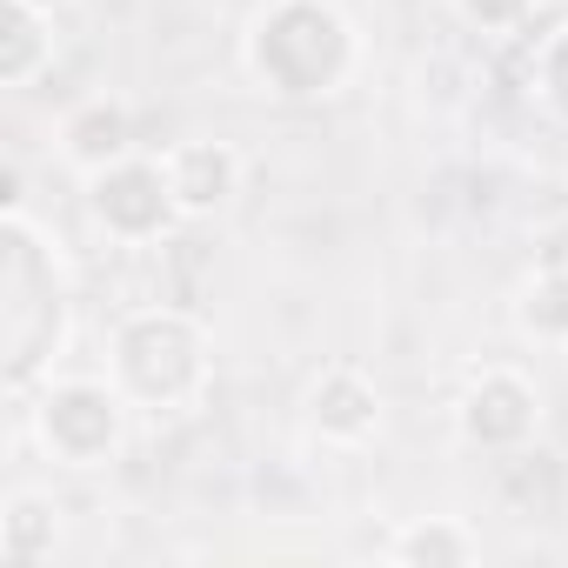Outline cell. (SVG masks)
Returning <instances> with one entry per match:
<instances>
[{"label": "cell", "mask_w": 568, "mask_h": 568, "mask_svg": "<svg viewBox=\"0 0 568 568\" xmlns=\"http://www.w3.org/2000/svg\"><path fill=\"white\" fill-rule=\"evenodd\" d=\"M74 342V281L61 241L14 201L0 207V382L8 402H28Z\"/></svg>", "instance_id": "1"}, {"label": "cell", "mask_w": 568, "mask_h": 568, "mask_svg": "<svg viewBox=\"0 0 568 568\" xmlns=\"http://www.w3.org/2000/svg\"><path fill=\"white\" fill-rule=\"evenodd\" d=\"M241 74L281 108L335 101L362 74V28L342 0H261L241 28Z\"/></svg>", "instance_id": "2"}, {"label": "cell", "mask_w": 568, "mask_h": 568, "mask_svg": "<svg viewBox=\"0 0 568 568\" xmlns=\"http://www.w3.org/2000/svg\"><path fill=\"white\" fill-rule=\"evenodd\" d=\"M108 382L128 395L134 415H194L214 388V348L207 322L194 308L154 302L114 322L108 335Z\"/></svg>", "instance_id": "3"}, {"label": "cell", "mask_w": 568, "mask_h": 568, "mask_svg": "<svg viewBox=\"0 0 568 568\" xmlns=\"http://www.w3.org/2000/svg\"><path fill=\"white\" fill-rule=\"evenodd\" d=\"M21 408V428L34 435V448L68 468V475H101L128 455V435H134V408L128 395L101 375H48Z\"/></svg>", "instance_id": "4"}, {"label": "cell", "mask_w": 568, "mask_h": 568, "mask_svg": "<svg viewBox=\"0 0 568 568\" xmlns=\"http://www.w3.org/2000/svg\"><path fill=\"white\" fill-rule=\"evenodd\" d=\"M88 187V214L94 227L114 241V247H161L168 234L187 227L181 201H174V181H168V154H128L114 168H101Z\"/></svg>", "instance_id": "5"}, {"label": "cell", "mask_w": 568, "mask_h": 568, "mask_svg": "<svg viewBox=\"0 0 568 568\" xmlns=\"http://www.w3.org/2000/svg\"><path fill=\"white\" fill-rule=\"evenodd\" d=\"M455 435L488 462H508V455L535 448L541 442V388H535V375L515 368V362H481L455 395Z\"/></svg>", "instance_id": "6"}, {"label": "cell", "mask_w": 568, "mask_h": 568, "mask_svg": "<svg viewBox=\"0 0 568 568\" xmlns=\"http://www.w3.org/2000/svg\"><path fill=\"white\" fill-rule=\"evenodd\" d=\"M302 415H308V428H315V442H322V448L355 455V448H368V442L382 435L388 402H382V382H375L362 362H328V368L308 382Z\"/></svg>", "instance_id": "7"}, {"label": "cell", "mask_w": 568, "mask_h": 568, "mask_svg": "<svg viewBox=\"0 0 568 568\" xmlns=\"http://www.w3.org/2000/svg\"><path fill=\"white\" fill-rule=\"evenodd\" d=\"M141 141H134V108L121 101V94H81L61 121H54V154H61V168H74L81 181H94L101 168H114V161H128Z\"/></svg>", "instance_id": "8"}, {"label": "cell", "mask_w": 568, "mask_h": 568, "mask_svg": "<svg viewBox=\"0 0 568 568\" xmlns=\"http://www.w3.org/2000/svg\"><path fill=\"white\" fill-rule=\"evenodd\" d=\"M168 181H174V201H181L187 221H221L241 201L247 161H241L234 141H174L168 148Z\"/></svg>", "instance_id": "9"}, {"label": "cell", "mask_w": 568, "mask_h": 568, "mask_svg": "<svg viewBox=\"0 0 568 568\" xmlns=\"http://www.w3.org/2000/svg\"><path fill=\"white\" fill-rule=\"evenodd\" d=\"M61 548V501L48 488H8L0 501V561L8 568H41Z\"/></svg>", "instance_id": "10"}, {"label": "cell", "mask_w": 568, "mask_h": 568, "mask_svg": "<svg viewBox=\"0 0 568 568\" xmlns=\"http://www.w3.org/2000/svg\"><path fill=\"white\" fill-rule=\"evenodd\" d=\"M54 68V14L28 8V0H0V88L28 94Z\"/></svg>", "instance_id": "11"}, {"label": "cell", "mask_w": 568, "mask_h": 568, "mask_svg": "<svg viewBox=\"0 0 568 568\" xmlns=\"http://www.w3.org/2000/svg\"><path fill=\"white\" fill-rule=\"evenodd\" d=\"M382 555L395 568H468V561H481V535L462 528L455 515H415L388 535Z\"/></svg>", "instance_id": "12"}, {"label": "cell", "mask_w": 568, "mask_h": 568, "mask_svg": "<svg viewBox=\"0 0 568 568\" xmlns=\"http://www.w3.org/2000/svg\"><path fill=\"white\" fill-rule=\"evenodd\" d=\"M201 227L207 221H187L181 234H168L154 247L161 254V302L194 308V315H207V302H214V247L201 241Z\"/></svg>", "instance_id": "13"}, {"label": "cell", "mask_w": 568, "mask_h": 568, "mask_svg": "<svg viewBox=\"0 0 568 568\" xmlns=\"http://www.w3.org/2000/svg\"><path fill=\"white\" fill-rule=\"evenodd\" d=\"M515 335L521 342H535V348H561L568 355V288L561 281H548V274H521V288H515Z\"/></svg>", "instance_id": "14"}, {"label": "cell", "mask_w": 568, "mask_h": 568, "mask_svg": "<svg viewBox=\"0 0 568 568\" xmlns=\"http://www.w3.org/2000/svg\"><path fill=\"white\" fill-rule=\"evenodd\" d=\"M528 94L541 101V114H548V121H561V128H568V21H561V28H548V34L528 48Z\"/></svg>", "instance_id": "15"}, {"label": "cell", "mask_w": 568, "mask_h": 568, "mask_svg": "<svg viewBox=\"0 0 568 568\" xmlns=\"http://www.w3.org/2000/svg\"><path fill=\"white\" fill-rule=\"evenodd\" d=\"M448 8H455V21H462L468 34H481V41H515V34L535 28V8H541V0H448Z\"/></svg>", "instance_id": "16"}, {"label": "cell", "mask_w": 568, "mask_h": 568, "mask_svg": "<svg viewBox=\"0 0 568 568\" xmlns=\"http://www.w3.org/2000/svg\"><path fill=\"white\" fill-rule=\"evenodd\" d=\"M535 274H548V281H561V288H568V207L535 234V261H528Z\"/></svg>", "instance_id": "17"}, {"label": "cell", "mask_w": 568, "mask_h": 568, "mask_svg": "<svg viewBox=\"0 0 568 568\" xmlns=\"http://www.w3.org/2000/svg\"><path fill=\"white\" fill-rule=\"evenodd\" d=\"M28 8H41V14H61V8H74V0H28Z\"/></svg>", "instance_id": "18"}]
</instances>
